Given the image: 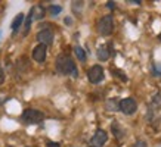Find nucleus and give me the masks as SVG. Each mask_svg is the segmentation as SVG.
<instances>
[{
	"label": "nucleus",
	"instance_id": "nucleus-15",
	"mask_svg": "<svg viewBox=\"0 0 161 147\" xmlns=\"http://www.w3.org/2000/svg\"><path fill=\"white\" fill-rule=\"evenodd\" d=\"M31 21H33V19H31V16H30V15H28V16H27V19H25L24 33H22V34H24V35H27V34H28V33H30V27H31Z\"/></svg>",
	"mask_w": 161,
	"mask_h": 147
},
{
	"label": "nucleus",
	"instance_id": "nucleus-20",
	"mask_svg": "<svg viewBox=\"0 0 161 147\" xmlns=\"http://www.w3.org/2000/svg\"><path fill=\"white\" fill-rule=\"evenodd\" d=\"M135 147H147V143L145 141H137L136 144H135Z\"/></svg>",
	"mask_w": 161,
	"mask_h": 147
},
{
	"label": "nucleus",
	"instance_id": "nucleus-2",
	"mask_svg": "<svg viewBox=\"0 0 161 147\" xmlns=\"http://www.w3.org/2000/svg\"><path fill=\"white\" fill-rule=\"evenodd\" d=\"M112 31H114V18H112V15H105L98 22V33L107 37V35L112 34Z\"/></svg>",
	"mask_w": 161,
	"mask_h": 147
},
{
	"label": "nucleus",
	"instance_id": "nucleus-3",
	"mask_svg": "<svg viewBox=\"0 0 161 147\" xmlns=\"http://www.w3.org/2000/svg\"><path fill=\"white\" fill-rule=\"evenodd\" d=\"M22 121L28 125H36V124H40L44 119V115L40 110H36V109H25L22 112Z\"/></svg>",
	"mask_w": 161,
	"mask_h": 147
},
{
	"label": "nucleus",
	"instance_id": "nucleus-17",
	"mask_svg": "<svg viewBox=\"0 0 161 147\" xmlns=\"http://www.w3.org/2000/svg\"><path fill=\"white\" fill-rule=\"evenodd\" d=\"M61 10H62V8L61 6H50L49 8V12H50V15H58V13H61Z\"/></svg>",
	"mask_w": 161,
	"mask_h": 147
},
{
	"label": "nucleus",
	"instance_id": "nucleus-16",
	"mask_svg": "<svg viewBox=\"0 0 161 147\" xmlns=\"http://www.w3.org/2000/svg\"><path fill=\"white\" fill-rule=\"evenodd\" d=\"M111 72L112 74H115L118 78L121 79V81H127V77H126V74L123 72V71H118V69H111Z\"/></svg>",
	"mask_w": 161,
	"mask_h": 147
},
{
	"label": "nucleus",
	"instance_id": "nucleus-11",
	"mask_svg": "<svg viewBox=\"0 0 161 147\" xmlns=\"http://www.w3.org/2000/svg\"><path fill=\"white\" fill-rule=\"evenodd\" d=\"M111 131L112 134L115 135V138H117L118 141H121L123 138H124V135H126V132H124V129H123L121 127H120V124L117 122V121H114L111 125Z\"/></svg>",
	"mask_w": 161,
	"mask_h": 147
},
{
	"label": "nucleus",
	"instance_id": "nucleus-4",
	"mask_svg": "<svg viewBox=\"0 0 161 147\" xmlns=\"http://www.w3.org/2000/svg\"><path fill=\"white\" fill-rule=\"evenodd\" d=\"M118 110H121L124 115H133L137 110V102L133 97H126L118 102Z\"/></svg>",
	"mask_w": 161,
	"mask_h": 147
},
{
	"label": "nucleus",
	"instance_id": "nucleus-13",
	"mask_svg": "<svg viewBox=\"0 0 161 147\" xmlns=\"http://www.w3.org/2000/svg\"><path fill=\"white\" fill-rule=\"evenodd\" d=\"M74 54L77 56V59L80 62H84V60H86V52H84L80 46H74Z\"/></svg>",
	"mask_w": 161,
	"mask_h": 147
},
{
	"label": "nucleus",
	"instance_id": "nucleus-7",
	"mask_svg": "<svg viewBox=\"0 0 161 147\" xmlns=\"http://www.w3.org/2000/svg\"><path fill=\"white\" fill-rule=\"evenodd\" d=\"M108 141V134L103 129H98L92 137V147H101Z\"/></svg>",
	"mask_w": 161,
	"mask_h": 147
},
{
	"label": "nucleus",
	"instance_id": "nucleus-14",
	"mask_svg": "<svg viewBox=\"0 0 161 147\" xmlns=\"http://www.w3.org/2000/svg\"><path fill=\"white\" fill-rule=\"evenodd\" d=\"M107 109L108 110H118V103L112 99V100H108L107 102Z\"/></svg>",
	"mask_w": 161,
	"mask_h": 147
},
{
	"label": "nucleus",
	"instance_id": "nucleus-9",
	"mask_svg": "<svg viewBox=\"0 0 161 147\" xmlns=\"http://www.w3.org/2000/svg\"><path fill=\"white\" fill-rule=\"evenodd\" d=\"M44 13H46V10H44L43 6L40 5H36L33 9L30 10V16H31V19H43L44 18Z\"/></svg>",
	"mask_w": 161,
	"mask_h": 147
},
{
	"label": "nucleus",
	"instance_id": "nucleus-21",
	"mask_svg": "<svg viewBox=\"0 0 161 147\" xmlns=\"http://www.w3.org/2000/svg\"><path fill=\"white\" fill-rule=\"evenodd\" d=\"M114 5H115L114 2H108V3H107V6L109 8V9H114Z\"/></svg>",
	"mask_w": 161,
	"mask_h": 147
},
{
	"label": "nucleus",
	"instance_id": "nucleus-10",
	"mask_svg": "<svg viewBox=\"0 0 161 147\" xmlns=\"http://www.w3.org/2000/svg\"><path fill=\"white\" fill-rule=\"evenodd\" d=\"M98 59L101 60V62H105V60H108L109 59V56H111V46H101L98 49Z\"/></svg>",
	"mask_w": 161,
	"mask_h": 147
},
{
	"label": "nucleus",
	"instance_id": "nucleus-5",
	"mask_svg": "<svg viewBox=\"0 0 161 147\" xmlns=\"http://www.w3.org/2000/svg\"><path fill=\"white\" fill-rule=\"evenodd\" d=\"M87 78L92 84H99L103 79V68L101 65H93L87 71Z\"/></svg>",
	"mask_w": 161,
	"mask_h": 147
},
{
	"label": "nucleus",
	"instance_id": "nucleus-1",
	"mask_svg": "<svg viewBox=\"0 0 161 147\" xmlns=\"http://www.w3.org/2000/svg\"><path fill=\"white\" fill-rule=\"evenodd\" d=\"M56 71L61 75H71V77H78V69L74 63V60L67 54H61L56 58Z\"/></svg>",
	"mask_w": 161,
	"mask_h": 147
},
{
	"label": "nucleus",
	"instance_id": "nucleus-6",
	"mask_svg": "<svg viewBox=\"0 0 161 147\" xmlns=\"http://www.w3.org/2000/svg\"><path fill=\"white\" fill-rule=\"evenodd\" d=\"M53 31L49 28H44L42 29V31H39L37 33V37L36 38L39 40V43L40 44H43V46H49V44L53 43Z\"/></svg>",
	"mask_w": 161,
	"mask_h": 147
},
{
	"label": "nucleus",
	"instance_id": "nucleus-8",
	"mask_svg": "<svg viewBox=\"0 0 161 147\" xmlns=\"http://www.w3.org/2000/svg\"><path fill=\"white\" fill-rule=\"evenodd\" d=\"M33 59L36 62H44L46 60V46H43V44L36 46L33 50Z\"/></svg>",
	"mask_w": 161,
	"mask_h": 147
},
{
	"label": "nucleus",
	"instance_id": "nucleus-22",
	"mask_svg": "<svg viewBox=\"0 0 161 147\" xmlns=\"http://www.w3.org/2000/svg\"><path fill=\"white\" fill-rule=\"evenodd\" d=\"M158 40H160V41H161V33H160V35H158Z\"/></svg>",
	"mask_w": 161,
	"mask_h": 147
},
{
	"label": "nucleus",
	"instance_id": "nucleus-12",
	"mask_svg": "<svg viewBox=\"0 0 161 147\" xmlns=\"http://www.w3.org/2000/svg\"><path fill=\"white\" fill-rule=\"evenodd\" d=\"M22 22H24V13H18L15 16V19L12 21V24H10V28H12V33H14V34L21 28Z\"/></svg>",
	"mask_w": 161,
	"mask_h": 147
},
{
	"label": "nucleus",
	"instance_id": "nucleus-18",
	"mask_svg": "<svg viewBox=\"0 0 161 147\" xmlns=\"http://www.w3.org/2000/svg\"><path fill=\"white\" fill-rule=\"evenodd\" d=\"M5 83V72H3V69L0 68V85Z\"/></svg>",
	"mask_w": 161,
	"mask_h": 147
},
{
	"label": "nucleus",
	"instance_id": "nucleus-19",
	"mask_svg": "<svg viewBox=\"0 0 161 147\" xmlns=\"http://www.w3.org/2000/svg\"><path fill=\"white\" fill-rule=\"evenodd\" d=\"M47 147H61L59 143H55V141H47Z\"/></svg>",
	"mask_w": 161,
	"mask_h": 147
}]
</instances>
